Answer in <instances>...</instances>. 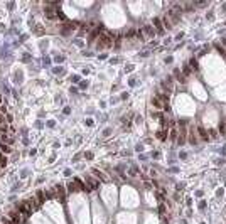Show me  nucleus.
<instances>
[{
	"label": "nucleus",
	"mask_w": 226,
	"mask_h": 224,
	"mask_svg": "<svg viewBox=\"0 0 226 224\" xmlns=\"http://www.w3.org/2000/svg\"><path fill=\"white\" fill-rule=\"evenodd\" d=\"M110 46H113V39L110 37V35H103V37L100 39V42H98V49L110 47Z\"/></svg>",
	"instance_id": "f257e3e1"
},
{
	"label": "nucleus",
	"mask_w": 226,
	"mask_h": 224,
	"mask_svg": "<svg viewBox=\"0 0 226 224\" xmlns=\"http://www.w3.org/2000/svg\"><path fill=\"white\" fill-rule=\"evenodd\" d=\"M17 212H20V214H24V216H29L32 212V207H30V204L26 201L24 204H19V207H17Z\"/></svg>",
	"instance_id": "f03ea898"
},
{
	"label": "nucleus",
	"mask_w": 226,
	"mask_h": 224,
	"mask_svg": "<svg viewBox=\"0 0 226 224\" xmlns=\"http://www.w3.org/2000/svg\"><path fill=\"white\" fill-rule=\"evenodd\" d=\"M10 217H12L14 224H19L22 221V217H20V212H10Z\"/></svg>",
	"instance_id": "7ed1b4c3"
},
{
	"label": "nucleus",
	"mask_w": 226,
	"mask_h": 224,
	"mask_svg": "<svg viewBox=\"0 0 226 224\" xmlns=\"http://www.w3.org/2000/svg\"><path fill=\"white\" fill-rule=\"evenodd\" d=\"M150 101H152V105H154V106H157V108H164V105L160 103V99H159V98H152Z\"/></svg>",
	"instance_id": "20e7f679"
},
{
	"label": "nucleus",
	"mask_w": 226,
	"mask_h": 224,
	"mask_svg": "<svg viewBox=\"0 0 226 224\" xmlns=\"http://www.w3.org/2000/svg\"><path fill=\"white\" fill-rule=\"evenodd\" d=\"M216 49H218V52H219L223 57H226V51H224V47H221L219 44H216Z\"/></svg>",
	"instance_id": "39448f33"
},
{
	"label": "nucleus",
	"mask_w": 226,
	"mask_h": 224,
	"mask_svg": "<svg viewBox=\"0 0 226 224\" xmlns=\"http://www.w3.org/2000/svg\"><path fill=\"white\" fill-rule=\"evenodd\" d=\"M199 135H201V138H203V140H207V135H206V131H204L203 126H199Z\"/></svg>",
	"instance_id": "423d86ee"
},
{
	"label": "nucleus",
	"mask_w": 226,
	"mask_h": 224,
	"mask_svg": "<svg viewBox=\"0 0 226 224\" xmlns=\"http://www.w3.org/2000/svg\"><path fill=\"white\" fill-rule=\"evenodd\" d=\"M14 79H15V83H22V74L15 73V74H14Z\"/></svg>",
	"instance_id": "0eeeda50"
},
{
	"label": "nucleus",
	"mask_w": 226,
	"mask_h": 224,
	"mask_svg": "<svg viewBox=\"0 0 226 224\" xmlns=\"http://www.w3.org/2000/svg\"><path fill=\"white\" fill-rule=\"evenodd\" d=\"M0 150H2V152H5V153H7V152H9V150H10V148H9V147H7V145H5V143H3V142H0Z\"/></svg>",
	"instance_id": "6e6552de"
},
{
	"label": "nucleus",
	"mask_w": 226,
	"mask_h": 224,
	"mask_svg": "<svg viewBox=\"0 0 226 224\" xmlns=\"http://www.w3.org/2000/svg\"><path fill=\"white\" fill-rule=\"evenodd\" d=\"M143 29H145L147 35H154V30H152V27H150V25H145V27H143Z\"/></svg>",
	"instance_id": "1a4fd4ad"
},
{
	"label": "nucleus",
	"mask_w": 226,
	"mask_h": 224,
	"mask_svg": "<svg viewBox=\"0 0 226 224\" xmlns=\"http://www.w3.org/2000/svg\"><path fill=\"white\" fill-rule=\"evenodd\" d=\"M157 137L160 138V140H166V130H162V131H159L157 133Z\"/></svg>",
	"instance_id": "9d476101"
},
{
	"label": "nucleus",
	"mask_w": 226,
	"mask_h": 224,
	"mask_svg": "<svg viewBox=\"0 0 226 224\" xmlns=\"http://www.w3.org/2000/svg\"><path fill=\"white\" fill-rule=\"evenodd\" d=\"M191 66H192V69H196V71L199 69V67H198V61H196V59H191Z\"/></svg>",
	"instance_id": "9b49d317"
},
{
	"label": "nucleus",
	"mask_w": 226,
	"mask_h": 224,
	"mask_svg": "<svg viewBox=\"0 0 226 224\" xmlns=\"http://www.w3.org/2000/svg\"><path fill=\"white\" fill-rule=\"evenodd\" d=\"M37 197H39V204H41V202H44V195H42V192H41V190L37 192Z\"/></svg>",
	"instance_id": "f8f14e48"
},
{
	"label": "nucleus",
	"mask_w": 226,
	"mask_h": 224,
	"mask_svg": "<svg viewBox=\"0 0 226 224\" xmlns=\"http://www.w3.org/2000/svg\"><path fill=\"white\" fill-rule=\"evenodd\" d=\"M22 61H24V62L30 61V54H27V52H26V56H22Z\"/></svg>",
	"instance_id": "ddd939ff"
},
{
	"label": "nucleus",
	"mask_w": 226,
	"mask_h": 224,
	"mask_svg": "<svg viewBox=\"0 0 226 224\" xmlns=\"http://www.w3.org/2000/svg\"><path fill=\"white\" fill-rule=\"evenodd\" d=\"M175 137H177V131L172 130V131H170V140H175Z\"/></svg>",
	"instance_id": "4468645a"
},
{
	"label": "nucleus",
	"mask_w": 226,
	"mask_h": 224,
	"mask_svg": "<svg viewBox=\"0 0 226 224\" xmlns=\"http://www.w3.org/2000/svg\"><path fill=\"white\" fill-rule=\"evenodd\" d=\"M182 71H184V74H189V73H191V69H189V66H184V69H182Z\"/></svg>",
	"instance_id": "2eb2a0df"
},
{
	"label": "nucleus",
	"mask_w": 226,
	"mask_h": 224,
	"mask_svg": "<svg viewBox=\"0 0 226 224\" xmlns=\"http://www.w3.org/2000/svg\"><path fill=\"white\" fill-rule=\"evenodd\" d=\"M0 163H2V165H7V158H3V157H0Z\"/></svg>",
	"instance_id": "dca6fc26"
},
{
	"label": "nucleus",
	"mask_w": 226,
	"mask_h": 224,
	"mask_svg": "<svg viewBox=\"0 0 226 224\" xmlns=\"http://www.w3.org/2000/svg\"><path fill=\"white\" fill-rule=\"evenodd\" d=\"M69 190L74 192V190H76V185H74V184H69Z\"/></svg>",
	"instance_id": "f3484780"
},
{
	"label": "nucleus",
	"mask_w": 226,
	"mask_h": 224,
	"mask_svg": "<svg viewBox=\"0 0 226 224\" xmlns=\"http://www.w3.org/2000/svg\"><path fill=\"white\" fill-rule=\"evenodd\" d=\"M20 189V184H15V185H14V189L12 190H19Z\"/></svg>",
	"instance_id": "a211bd4d"
},
{
	"label": "nucleus",
	"mask_w": 226,
	"mask_h": 224,
	"mask_svg": "<svg viewBox=\"0 0 226 224\" xmlns=\"http://www.w3.org/2000/svg\"><path fill=\"white\" fill-rule=\"evenodd\" d=\"M224 133H226V125H224Z\"/></svg>",
	"instance_id": "6ab92c4d"
},
{
	"label": "nucleus",
	"mask_w": 226,
	"mask_h": 224,
	"mask_svg": "<svg viewBox=\"0 0 226 224\" xmlns=\"http://www.w3.org/2000/svg\"><path fill=\"white\" fill-rule=\"evenodd\" d=\"M0 99H2V98H0Z\"/></svg>",
	"instance_id": "aec40b11"
}]
</instances>
